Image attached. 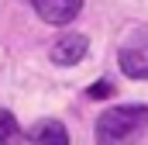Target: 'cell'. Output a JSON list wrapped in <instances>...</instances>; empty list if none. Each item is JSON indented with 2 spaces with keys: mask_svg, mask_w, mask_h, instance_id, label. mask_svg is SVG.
<instances>
[{
  "mask_svg": "<svg viewBox=\"0 0 148 145\" xmlns=\"http://www.w3.org/2000/svg\"><path fill=\"white\" fill-rule=\"evenodd\" d=\"M148 128V107L145 104H121L110 107L97 117V142L100 145H117L127 142L131 135Z\"/></svg>",
  "mask_w": 148,
  "mask_h": 145,
  "instance_id": "obj_1",
  "label": "cell"
},
{
  "mask_svg": "<svg viewBox=\"0 0 148 145\" xmlns=\"http://www.w3.org/2000/svg\"><path fill=\"white\" fill-rule=\"evenodd\" d=\"M121 69L131 79H148V28H134L117 52Z\"/></svg>",
  "mask_w": 148,
  "mask_h": 145,
  "instance_id": "obj_2",
  "label": "cell"
},
{
  "mask_svg": "<svg viewBox=\"0 0 148 145\" xmlns=\"http://www.w3.org/2000/svg\"><path fill=\"white\" fill-rule=\"evenodd\" d=\"M31 3H35L38 17L48 24H69L83 10V0H31Z\"/></svg>",
  "mask_w": 148,
  "mask_h": 145,
  "instance_id": "obj_3",
  "label": "cell"
},
{
  "mask_svg": "<svg viewBox=\"0 0 148 145\" xmlns=\"http://www.w3.org/2000/svg\"><path fill=\"white\" fill-rule=\"evenodd\" d=\"M83 55H86V35L69 31L52 41V62H59V66H76Z\"/></svg>",
  "mask_w": 148,
  "mask_h": 145,
  "instance_id": "obj_4",
  "label": "cell"
},
{
  "mask_svg": "<svg viewBox=\"0 0 148 145\" xmlns=\"http://www.w3.org/2000/svg\"><path fill=\"white\" fill-rule=\"evenodd\" d=\"M28 138L35 145H69V131H66V124L62 121H38L35 128L28 131Z\"/></svg>",
  "mask_w": 148,
  "mask_h": 145,
  "instance_id": "obj_5",
  "label": "cell"
},
{
  "mask_svg": "<svg viewBox=\"0 0 148 145\" xmlns=\"http://www.w3.org/2000/svg\"><path fill=\"white\" fill-rule=\"evenodd\" d=\"M21 128H17V121H14V114L10 110H0V145H21Z\"/></svg>",
  "mask_w": 148,
  "mask_h": 145,
  "instance_id": "obj_6",
  "label": "cell"
},
{
  "mask_svg": "<svg viewBox=\"0 0 148 145\" xmlns=\"http://www.w3.org/2000/svg\"><path fill=\"white\" fill-rule=\"evenodd\" d=\"M103 93H110V86H107V83H100V86H93V90H90V97H103Z\"/></svg>",
  "mask_w": 148,
  "mask_h": 145,
  "instance_id": "obj_7",
  "label": "cell"
}]
</instances>
